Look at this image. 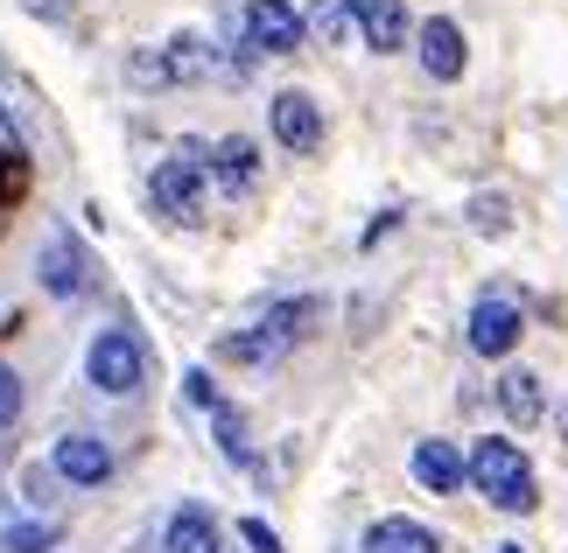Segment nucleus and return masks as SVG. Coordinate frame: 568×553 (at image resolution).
I'll return each mask as SVG.
<instances>
[{"label":"nucleus","mask_w":568,"mask_h":553,"mask_svg":"<svg viewBox=\"0 0 568 553\" xmlns=\"http://www.w3.org/2000/svg\"><path fill=\"white\" fill-rule=\"evenodd\" d=\"M302 29H310V21H302L288 0H253V8H246V42H253V57H288L295 42H302Z\"/></svg>","instance_id":"0eeeda50"},{"label":"nucleus","mask_w":568,"mask_h":553,"mask_svg":"<svg viewBox=\"0 0 568 553\" xmlns=\"http://www.w3.org/2000/svg\"><path fill=\"white\" fill-rule=\"evenodd\" d=\"M183 400H190V407H217V386H211V371H190V379H183Z\"/></svg>","instance_id":"b1692460"},{"label":"nucleus","mask_w":568,"mask_h":553,"mask_svg":"<svg viewBox=\"0 0 568 553\" xmlns=\"http://www.w3.org/2000/svg\"><path fill=\"white\" fill-rule=\"evenodd\" d=\"M14 413H21V379L0 365V428H14Z\"/></svg>","instance_id":"5701e85b"},{"label":"nucleus","mask_w":568,"mask_h":553,"mask_svg":"<svg viewBox=\"0 0 568 553\" xmlns=\"http://www.w3.org/2000/svg\"><path fill=\"white\" fill-rule=\"evenodd\" d=\"M50 546H57L50 519H8L0 525V553H50Z\"/></svg>","instance_id":"a211bd4d"},{"label":"nucleus","mask_w":568,"mask_h":553,"mask_svg":"<svg viewBox=\"0 0 568 553\" xmlns=\"http://www.w3.org/2000/svg\"><path fill=\"white\" fill-rule=\"evenodd\" d=\"M519 329H527V322H519V308L506 295H485L470 308V350H477V358H506V350L519 344Z\"/></svg>","instance_id":"1a4fd4ad"},{"label":"nucleus","mask_w":568,"mask_h":553,"mask_svg":"<svg viewBox=\"0 0 568 553\" xmlns=\"http://www.w3.org/2000/svg\"><path fill=\"white\" fill-rule=\"evenodd\" d=\"M155 71H162V78H204V71H211V50H204V35H176V42L162 50V63H155Z\"/></svg>","instance_id":"f3484780"},{"label":"nucleus","mask_w":568,"mask_h":553,"mask_svg":"<svg viewBox=\"0 0 568 553\" xmlns=\"http://www.w3.org/2000/svg\"><path fill=\"white\" fill-rule=\"evenodd\" d=\"M148 190H155V211H169V217H196V204H204V147L169 154Z\"/></svg>","instance_id":"39448f33"},{"label":"nucleus","mask_w":568,"mask_h":553,"mask_svg":"<svg viewBox=\"0 0 568 553\" xmlns=\"http://www.w3.org/2000/svg\"><path fill=\"white\" fill-rule=\"evenodd\" d=\"M414 50H422V71L428 78H464V29H456L449 14H435V21H422V35H414Z\"/></svg>","instance_id":"9d476101"},{"label":"nucleus","mask_w":568,"mask_h":553,"mask_svg":"<svg viewBox=\"0 0 568 553\" xmlns=\"http://www.w3.org/2000/svg\"><path fill=\"white\" fill-rule=\"evenodd\" d=\"M239 540H246L253 553H288V546L274 540V525H267V519H246V525H239Z\"/></svg>","instance_id":"4be33fe9"},{"label":"nucleus","mask_w":568,"mask_h":553,"mask_svg":"<svg viewBox=\"0 0 568 553\" xmlns=\"http://www.w3.org/2000/svg\"><path fill=\"white\" fill-rule=\"evenodd\" d=\"M561 428H568V413H561Z\"/></svg>","instance_id":"a878e982"},{"label":"nucleus","mask_w":568,"mask_h":553,"mask_svg":"<svg viewBox=\"0 0 568 553\" xmlns=\"http://www.w3.org/2000/svg\"><path fill=\"white\" fill-rule=\"evenodd\" d=\"M84 379H92L99 392H113V400L141 392V379H148V344L134 337V329H99L92 350H84Z\"/></svg>","instance_id":"7ed1b4c3"},{"label":"nucleus","mask_w":568,"mask_h":553,"mask_svg":"<svg viewBox=\"0 0 568 553\" xmlns=\"http://www.w3.org/2000/svg\"><path fill=\"white\" fill-rule=\"evenodd\" d=\"M316 35L323 42H344V35H352V0H316Z\"/></svg>","instance_id":"412c9836"},{"label":"nucleus","mask_w":568,"mask_h":553,"mask_svg":"<svg viewBox=\"0 0 568 553\" xmlns=\"http://www.w3.org/2000/svg\"><path fill=\"white\" fill-rule=\"evenodd\" d=\"M36 280L50 287L57 301H78V295H92L99 274H92V253H84L71 232H50L42 238V259H36Z\"/></svg>","instance_id":"20e7f679"},{"label":"nucleus","mask_w":568,"mask_h":553,"mask_svg":"<svg viewBox=\"0 0 568 553\" xmlns=\"http://www.w3.org/2000/svg\"><path fill=\"white\" fill-rule=\"evenodd\" d=\"M50 477H63L71 491H99V483L113 477V449H105L99 434H63L50 449Z\"/></svg>","instance_id":"423d86ee"},{"label":"nucleus","mask_w":568,"mask_h":553,"mask_svg":"<svg viewBox=\"0 0 568 553\" xmlns=\"http://www.w3.org/2000/svg\"><path fill=\"white\" fill-rule=\"evenodd\" d=\"M162 553H225L217 546V519L204 504H176V519H169V533H162Z\"/></svg>","instance_id":"4468645a"},{"label":"nucleus","mask_w":568,"mask_h":553,"mask_svg":"<svg viewBox=\"0 0 568 553\" xmlns=\"http://www.w3.org/2000/svg\"><path fill=\"white\" fill-rule=\"evenodd\" d=\"M310 316H316V301H281V308H267L253 329H232V337L217 344V358H232V365H274L281 350H288L302 329H310Z\"/></svg>","instance_id":"f03ea898"},{"label":"nucleus","mask_w":568,"mask_h":553,"mask_svg":"<svg viewBox=\"0 0 568 553\" xmlns=\"http://www.w3.org/2000/svg\"><path fill=\"white\" fill-rule=\"evenodd\" d=\"M470 232H485V238H506V232H513V211H506V196H470Z\"/></svg>","instance_id":"6ab92c4d"},{"label":"nucleus","mask_w":568,"mask_h":553,"mask_svg":"<svg viewBox=\"0 0 568 553\" xmlns=\"http://www.w3.org/2000/svg\"><path fill=\"white\" fill-rule=\"evenodd\" d=\"M352 21H358V35L373 42L379 57L407 50V8L400 0H352Z\"/></svg>","instance_id":"ddd939ff"},{"label":"nucleus","mask_w":568,"mask_h":553,"mask_svg":"<svg viewBox=\"0 0 568 553\" xmlns=\"http://www.w3.org/2000/svg\"><path fill=\"white\" fill-rule=\"evenodd\" d=\"M498 407H506L519 428H534L540 413H548V400H540V371H527V365H513L506 379H498Z\"/></svg>","instance_id":"2eb2a0df"},{"label":"nucleus","mask_w":568,"mask_h":553,"mask_svg":"<svg viewBox=\"0 0 568 553\" xmlns=\"http://www.w3.org/2000/svg\"><path fill=\"white\" fill-rule=\"evenodd\" d=\"M464 477L498 504V512H534V504H540V491H534V462L519 455L506 434H485V441H477L470 462H464Z\"/></svg>","instance_id":"f257e3e1"},{"label":"nucleus","mask_w":568,"mask_h":553,"mask_svg":"<svg viewBox=\"0 0 568 553\" xmlns=\"http://www.w3.org/2000/svg\"><path fill=\"white\" fill-rule=\"evenodd\" d=\"M204 175H217V190H225V196H246V190L260 183V147H253L246 134L217 141V147L204 154Z\"/></svg>","instance_id":"9b49d317"},{"label":"nucleus","mask_w":568,"mask_h":553,"mask_svg":"<svg viewBox=\"0 0 568 553\" xmlns=\"http://www.w3.org/2000/svg\"><path fill=\"white\" fill-rule=\"evenodd\" d=\"M491 553H527V546H513V540H506V546H491Z\"/></svg>","instance_id":"393cba45"},{"label":"nucleus","mask_w":568,"mask_h":553,"mask_svg":"<svg viewBox=\"0 0 568 553\" xmlns=\"http://www.w3.org/2000/svg\"><path fill=\"white\" fill-rule=\"evenodd\" d=\"M274 141L288 147V154H316L323 147V113H316V99L310 92H274Z\"/></svg>","instance_id":"6e6552de"},{"label":"nucleus","mask_w":568,"mask_h":553,"mask_svg":"<svg viewBox=\"0 0 568 553\" xmlns=\"http://www.w3.org/2000/svg\"><path fill=\"white\" fill-rule=\"evenodd\" d=\"M414 483H422V491H435V498H449V491H464V449H456V441H422V449H414Z\"/></svg>","instance_id":"f8f14e48"},{"label":"nucleus","mask_w":568,"mask_h":553,"mask_svg":"<svg viewBox=\"0 0 568 553\" xmlns=\"http://www.w3.org/2000/svg\"><path fill=\"white\" fill-rule=\"evenodd\" d=\"M365 553H443V546H435V533L422 519H379L365 533Z\"/></svg>","instance_id":"dca6fc26"},{"label":"nucleus","mask_w":568,"mask_h":553,"mask_svg":"<svg viewBox=\"0 0 568 553\" xmlns=\"http://www.w3.org/2000/svg\"><path fill=\"white\" fill-rule=\"evenodd\" d=\"M211 420H217V449H225L232 462H246V455H253V449H246V420H239V413H232L225 400L211 407Z\"/></svg>","instance_id":"aec40b11"}]
</instances>
